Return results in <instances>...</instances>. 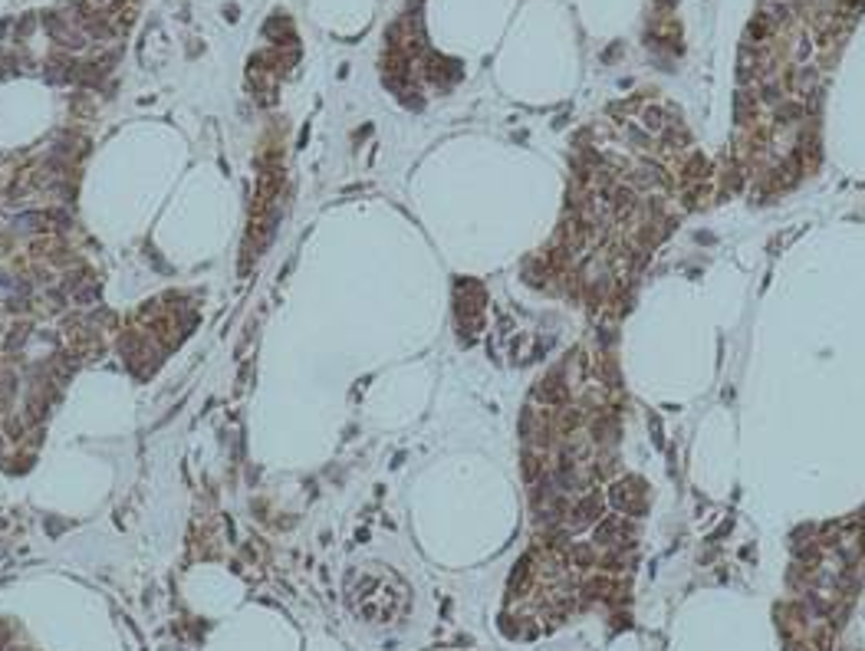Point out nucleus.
<instances>
[{
    "label": "nucleus",
    "mask_w": 865,
    "mask_h": 651,
    "mask_svg": "<svg viewBox=\"0 0 865 651\" xmlns=\"http://www.w3.org/2000/svg\"><path fill=\"white\" fill-rule=\"evenodd\" d=\"M264 34L277 43V47H297V36H293V27H290V20L277 14V17H270L264 23Z\"/></svg>",
    "instance_id": "f257e3e1"
},
{
    "label": "nucleus",
    "mask_w": 865,
    "mask_h": 651,
    "mask_svg": "<svg viewBox=\"0 0 865 651\" xmlns=\"http://www.w3.org/2000/svg\"><path fill=\"white\" fill-rule=\"evenodd\" d=\"M47 227H50V214L30 211V214H20L17 217V231H27V234H34V231H47Z\"/></svg>",
    "instance_id": "f03ea898"
},
{
    "label": "nucleus",
    "mask_w": 865,
    "mask_h": 651,
    "mask_svg": "<svg viewBox=\"0 0 865 651\" xmlns=\"http://www.w3.org/2000/svg\"><path fill=\"white\" fill-rule=\"evenodd\" d=\"M96 300H99V283H86L73 293V303H79V306H89V303H96Z\"/></svg>",
    "instance_id": "7ed1b4c3"
},
{
    "label": "nucleus",
    "mask_w": 865,
    "mask_h": 651,
    "mask_svg": "<svg viewBox=\"0 0 865 651\" xmlns=\"http://www.w3.org/2000/svg\"><path fill=\"white\" fill-rule=\"evenodd\" d=\"M14 388H17V379H14V375H0V401L14 398Z\"/></svg>",
    "instance_id": "20e7f679"
},
{
    "label": "nucleus",
    "mask_w": 865,
    "mask_h": 651,
    "mask_svg": "<svg viewBox=\"0 0 865 651\" xmlns=\"http://www.w3.org/2000/svg\"><path fill=\"white\" fill-rule=\"evenodd\" d=\"M23 339H27V329H14V333H10V339H7V349L14 352L17 346H23Z\"/></svg>",
    "instance_id": "39448f33"
},
{
    "label": "nucleus",
    "mask_w": 865,
    "mask_h": 651,
    "mask_svg": "<svg viewBox=\"0 0 865 651\" xmlns=\"http://www.w3.org/2000/svg\"><path fill=\"white\" fill-rule=\"evenodd\" d=\"M14 60H0V79H7V76H14L20 66H10Z\"/></svg>",
    "instance_id": "423d86ee"
}]
</instances>
